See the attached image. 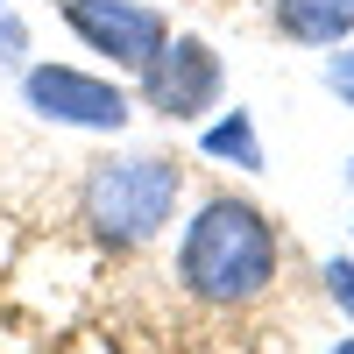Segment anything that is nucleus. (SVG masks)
Here are the masks:
<instances>
[{
    "mask_svg": "<svg viewBox=\"0 0 354 354\" xmlns=\"http://www.w3.org/2000/svg\"><path fill=\"white\" fill-rule=\"evenodd\" d=\"M0 64H21L28 71V21L15 8H0Z\"/></svg>",
    "mask_w": 354,
    "mask_h": 354,
    "instance_id": "nucleus-9",
    "label": "nucleus"
},
{
    "mask_svg": "<svg viewBox=\"0 0 354 354\" xmlns=\"http://www.w3.org/2000/svg\"><path fill=\"white\" fill-rule=\"evenodd\" d=\"M326 354H354V333H347V340H333V347H326Z\"/></svg>",
    "mask_w": 354,
    "mask_h": 354,
    "instance_id": "nucleus-11",
    "label": "nucleus"
},
{
    "mask_svg": "<svg viewBox=\"0 0 354 354\" xmlns=\"http://www.w3.org/2000/svg\"><path fill=\"white\" fill-rule=\"evenodd\" d=\"M185 198V170L170 156H106L78 185V220L100 248H149Z\"/></svg>",
    "mask_w": 354,
    "mask_h": 354,
    "instance_id": "nucleus-2",
    "label": "nucleus"
},
{
    "mask_svg": "<svg viewBox=\"0 0 354 354\" xmlns=\"http://www.w3.org/2000/svg\"><path fill=\"white\" fill-rule=\"evenodd\" d=\"M319 283H326V298L340 319H354V255H326L319 262Z\"/></svg>",
    "mask_w": 354,
    "mask_h": 354,
    "instance_id": "nucleus-8",
    "label": "nucleus"
},
{
    "mask_svg": "<svg viewBox=\"0 0 354 354\" xmlns=\"http://www.w3.org/2000/svg\"><path fill=\"white\" fill-rule=\"evenodd\" d=\"M142 85V106L156 113V121L185 128V121H205V113H220V93H227V71L205 36H170L163 57L149 71L135 78Z\"/></svg>",
    "mask_w": 354,
    "mask_h": 354,
    "instance_id": "nucleus-5",
    "label": "nucleus"
},
{
    "mask_svg": "<svg viewBox=\"0 0 354 354\" xmlns=\"http://www.w3.org/2000/svg\"><path fill=\"white\" fill-rule=\"evenodd\" d=\"M340 177H347V192H354V156H347V170H340Z\"/></svg>",
    "mask_w": 354,
    "mask_h": 354,
    "instance_id": "nucleus-12",
    "label": "nucleus"
},
{
    "mask_svg": "<svg viewBox=\"0 0 354 354\" xmlns=\"http://www.w3.org/2000/svg\"><path fill=\"white\" fill-rule=\"evenodd\" d=\"M170 277H177V290H185L192 305H220V312L255 305L262 290L283 277V234H277V220L262 213L255 198L213 192L185 220V234H177Z\"/></svg>",
    "mask_w": 354,
    "mask_h": 354,
    "instance_id": "nucleus-1",
    "label": "nucleus"
},
{
    "mask_svg": "<svg viewBox=\"0 0 354 354\" xmlns=\"http://www.w3.org/2000/svg\"><path fill=\"white\" fill-rule=\"evenodd\" d=\"M21 100H28L36 121L78 128V135H121L135 121V100H128L121 78L85 71V64H57V57H43V64L21 71Z\"/></svg>",
    "mask_w": 354,
    "mask_h": 354,
    "instance_id": "nucleus-3",
    "label": "nucleus"
},
{
    "mask_svg": "<svg viewBox=\"0 0 354 354\" xmlns=\"http://www.w3.org/2000/svg\"><path fill=\"white\" fill-rule=\"evenodd\" d=\"M277 36L298 50H340L354 43V0H277Z\"/></svg>",
    "mask_w": 354,
    "mask_h": 354,
    "instance_id": "nucleus-6",
    "label": "nucleus"
},
{
    "mask_svg": "<svg viewBox=\"0 0 354 354\" xmlns=\"http://www.w3.org/2000/svg\"><path fill=\"white\" fill-rule=\"evenodd\" d=\"M198 149L213 156V163H227V170H262V135H255V113H248V106H227L220 121H205Z\"/></svg>",
    "mask_w": 354,
    "mask_h": 354,
    "instance_id": "nucleus-7",
    "label": "nucleus"
},
{
    "mask_svg": "<svg viewBox=\"0 0 354 354\" xmlns=\"http://www.w3.org/2000/svg\"><path fill=\"white\" fill-rule=\"evenodd\" d=\"M326 85L354 106V43H340V57H326Z\"/></svg>",
    "mask_w": 354,
    "mask_h": 354,
    "instance_id": "nucleus-10",
    "label": "nucleus"
},
{
    "mask_svg": "<svg viewBox=\"0 0 354 354\" xmlns=\"http://www.w3.org/2000/svg\"><path fill=\"white\" fill-rule=\"evenodd\" d=\"M0 8H15V0H0Z\"/></svg>",
    "mask_w": 354,
    "mask_h": 354,
    "instance_id": "nucleus-13",
    "label": "nucleus"
},
{
    "mask_svg": "<svg viewBox=\"0 0 354 354\" xmlns=\"http://www.w3.org/2000/svg\"><path fill=\"white\" fill-rule=\"evenodd\" d=\"M57 21L128 78H142L170 43V15L149 8V0H57Z\"/></svg>",
    "mask_w": 354,
    "mask_h": 354,
    "instance_id": "nucleus-4",
    "label": "nucleus"
}]
</instances>
